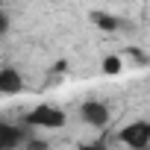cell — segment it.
<instances>
[{"instance_id":"6","label":"cell","mask_w":150,"mask_h":150,"mask_svg":"<svg viewBox=\"0 0 150 150\" xmlns=\"http://www.w3.org/2000/svg\"><path fill=\"white\" fill-rule=\"evenodd\" d=\"M103 71L109 74V77H115V74L121 71V59H118V56H106V59H103Z\"/></svg>"},{"instance_id":"9","label":"cell","mask_w":150,"mask_h":150,"mask_svg":"<svg viewBox=\"0 0 150 150\" xmlns=\"http://www.w3.org/2000/svg\"><path fill=\"white\" fill-rule=\"evenodd\" d=\"M83 150H103V144H88V147H83Z\"/></svg>"},{"instance_id":"8","label":"cell","mask_w":150,"mask_h":150,"mask_svg":"<svg viewBox=\"0 0 150 150\" xmlns=\"http://www.w3.org/2000/svg\"><path fill=\"white\" fill-rule=\"evenodd\" d=\"M6 30H9V18H6V15H3V12H0V35H3V33H6Z\"/></svg>"},{"instance_id":"3","label":"cell","mask_w":150,"mask_h":150,"mask_svg":"<svg viewBox=\"0 0 150 150\" xmlns=\"http://www.w3.org/2000/svg\"><path fill=\"white\" fill-rule=\"evenodd\" d=\"M80 115H83V121L91 124V127H106V124H109V109H106L100 100H88V103H83Z\"/></svg>"},{"instance_id":"4","label":"cell","mask_w":150,"mask_h":150,"mask_svg":"<svg viewBox=\"0 0 150 150\" xmlns=\"http://www.w3.org/2000/svg\"><path fill=\"white\" fill-rule=\"evenodd\" d=\"M24 88V80L15 68H0V94H18Z\"/></svg>"},{"instance_id":"10","label":"cell","mask_w":150,"mask_h":150,"mask_svg":"<svg viewBox=\"0 0 150 150\" xmlns=\"http://www.w3.org/2000/svg\"><path fill=\"white\" fill-rule=\"evenodd\" d=\"M147 150H150V147H147Z\"/></svg>"},{"instance_id":"5","label":"cell","mask_w":150,"mask_h":150,"mask_svg":"<svg viewBox=\"0 0 150 150\" xmlns=\"http://www.w3.org/2000/svg\"><path fill=\"white\" fill-rule=\"evenodd\" d=\"M21 141H24V132H21L15 124L0 121V150H15Z\"/></svg>"},{"instance_id":"2","label":"cell","mask_w":150,"mask_h":150,"mask_svg":"<svg viewBox=\"0 0 150 150\" xmlns=\"http://www.w3.org/2000/svg\"><path fill=\"white\" fill-rule=\"evenodd\" d=\"M121 141H124L129 150H147V147H150V124H147V121L127 124V127L121 129Z\"/></svg>"},{"instance_id":"7","label":"cell","mask_w":150,"mask_h":150,"mask_svg":"<svg viewBox=\"0 0 150 150\" xmlns=\"http://www.w3.org/2000/svg\"><path fill=\"white\" fill-rule=\"evenodd\" d=\"M94 18H97V27H100V30H115V27H118V21H115L112 15H94Z\"/></svg>"},{"instance_id":"1","label":"cell","mask_w":150,"mask_h":150,"mask_svg":"<svg viewBox=\"0 0 150 150\" xmlns=\"http://www.w3.org/2000/svg\"><path fill=\"white\" fill-rule=\"evenodd\" d=\"M33 127H41V129H56V127H65V112L59 106H50V103H41L30 112L27 118Z\"/></svg>"}]
</instances>
